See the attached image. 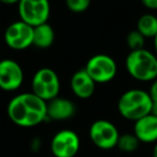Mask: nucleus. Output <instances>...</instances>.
Returning <instances> with one entry per match:
<instances>
[{
  "label": "nucleus",
  "instance_id": "obj_1",
  "mask_svg": "<svg viewBox=\"0 0 157 157\" xmlns=\"http://www.w3.org/2000/svg\"><path fill=\"white\" fill-rule=\"evenodd\" d=\"M7 112L12 123L23 128H30L48 118V102L33 92L24 93L10 100Z\"/></svg>",
  "mask_w": 157,
  "mask_h": 157
},
{
  "label": "nucleus",
  "instance_id": "obj_2",
  "mask_svg": "<svg viewBox=\"0 0 157 157\" xmlns=\"http://www.w3.org/2000/svg\"><path fill=\"white\" fill-rule=\"evenodd\" d=\"M127 72L140 82H153L157 78V56L146 48L130 51L125 60Z\"/></svg>",
  "mask_w": 157,
  "mask_h": 157
},
{
  "label": "nucleus",
  "instance_id": "obj_3",
  "mask_svg": "<svg viewBox=\"0 0 157 157\" xmlns=\"http://www.w3.org/2000/svg\"><path fill=\"white\" fill-rule=\"evenodd\" d=\"M152 108L153 100L148 92L138 88L125 92L117 101L120 114L124 118L132 122L152 113Z\"/></svg>",
  "mask_w": 157,
  "mask_h": 157
},
{
  "label": "nucleus",
  "instance_id": "obj_4",
  "mask_svg": "<svg viewBox=\"0 0 157 157\" xmlns=\"http://www.w3.org/2000/svg\"><path fill=\"white\" fill-rule=\"evenodd\" d=\"M33 93L39 98L48 102L58 97L60 82L57 73L51 68H41L35 73L31 81Z\"/></svg>",
  "mask_w": 157,
  "mask_h": 157
},
{
  "label": "nucleus",
  "instance_id": "obj_5",
  "mask_svg": "<svg viewBox=\"0 0 157 157\" xmlns=\"http://www.w3.org/2000/svg\"><path fill=\"white\" fill-rule=\"evenodd\" d=\"M90 139L100 150H112L117 145L120 132L113 123L107 120L95 121L90 127Z\"/></svg>",
  "mask_w": 157,
  "mask_h": 157
},
{
  "label": "nucleus",
  "instance_id": "obj_6",
  "mask_svg": "<svg viewBox=\"0 0 157 157\" xmlns=\"http://www.w3.org/2000/svg\"><path fill=\"white\" fill-rule=\"evenodd\" d=\"M84 69L96 84L108 83L112 81L117 73V65L115 60L105 54H97L90 57Z\"/></svg>",
  "mask_w": 157,
  "mask_h": 157
},
{
  "label": "nucleus",
  "instance_id": "obj_7",
  "mask_svg": "<svg viewBox=\"0 0 157 157\" xmlns=\"http://www.w3.org/2000/svg\"><path fill=\"white\" fill-rule=\"evenodd\" d=\"M17 6L20 20L31 27L48 23L51 12L48 0H21Z\"/></svg>",
  "mask_w": 157,
  "mask_h": 157
},
{
  "label": "nucleus",
  "instance_id": "obj_8",
  "mask_svg": "<svg viewBox=\"0 0 157 157\" xmlns=\"http://www.w3.org/2000/svg\"><path fill=\"white\" fill-rule=\"evenodd\" d=\"M3 39L12 50H26L33 44V27L21 20L14 22L6 29Z\"/></svg>",
  "mask_w": 157,
  "mask_h": 157
},
{
  "label": "nucleus",
  "instance_id": "obj_9",
  "mask_svg": "<svg viewBox=\"0 0 157 157\" xmlns=\"http://www.w3.org/2000/svg\"><path fill=\"white\" fill-rule=\"evenodd\" d=\"M80 138L71 129L57 131L51 140V152L54 157H74L80 151Z\"/></svg>",
  "mask_w": 157,
  "mask_h": 157
},
{
  "label": "nucleus",
  "instance_id": "obj_10",
  "mask_svg": "<svg viewBox=\"0 0 157 157\" xmlns=\"http://www.w3.org/2000/svg\"><path fill=\"white\" fill-rule=\"evenodd\" d=\"M24 72L20 63L10 58L0 60V88L5 92H14L22 86Z\"/></svg>",
  "mask_w": 157,
  "mask_h": 157
},
{
  "label": "nucleus",
  "instance_id": "obj_11",
  "mask_svg": "<svg viewBox=\"0 0 157 157\" xmlns=\"http://www.w3.org/2000/svg\"><path fill=\"white\" fill-rule=\"evenodd\" d=\"M133 133L141 143H156L157 116L150 113L136 121L133 125Z\"/></svg>",
  "mask_w": 157,
  "mask_h": 157
},
{
  "label": "nucleus",
  "instance_id": "obj_12",
  "mask_svg": "<svg viewBox=\"0 0 157 157\" xmlns=\"http://www.w3.org/2000/svg\"><path fill=\"white\" fill-rule=\"evenodd\" d=\"M70 86L72 93L80 99L90 98L96 90V83L85 69L74 72L70 81Z\"/></svg>",
  "mask_w": 157,
  "mask_h": 157
},
{
  "label": "nucleus",
  "instance_id": "obj_13",
  "mask_svg": "<svg viewBox=\"0 0 157 157\" xmlns=\"http://www.w3.org/2000/svg\"><path fill=\"white\" fill-rule=\"evenodd\" d=\"M76 107L70 99L56 97L48 102V118L52 121H66L73 117Z\"/></svg>",
  "mask_w": 157,
  "mask_h": 157
},
{
  "label": "nucleus",
  "instance_id": "obj_14",
  "mask_svg": "<svg viewBox=\"0 0 157 157\" xmlns=\"http://www.w3.org/2000/svg\"><path fill=\"white\" fill-rule=\"evenodd\" d=\"M55 33L48 23L33 27V44L38 48H48L54 43Z\"/></svg>",
  "mask_w": 157,
  "mask_h": 157
},
{
  "label": "nucleus",
  "instance_id": "obj_15",
  "mask_svg": "<svg viewBox=\"0 0 157 157\" xmlns=\"http://www.w3.org/2000/svg\"><path fill=\"white\" fill-rule=\"evenodd\" d=\"M137 30L144 38H153L157 35V16L154 14L146 13L140 16L137 22Z\"/></svg>",
  "mask_w": 157,
  "mask_h": 157
},
{
  "label": "nucleus",
  "instance_id": "obj_16",
  "mask_svg": "<svg viewBox=\"0 0 157 157\" xmlns=\"http://www.w3.org/2000/svg\"><path fill=\"white\" fill-rule=\"evenodd\" d=\"M140 143L141 142L136 137L135 133H124L118 138L116 147L124 153H132L138 150Z\"/></svg>",
  "mask_w": 157,
  "mask_h": 157
},
{
  "label": "nucleus",
  "instance_id": "obj_17",
  "mask_svg": "<svg viewBox=\"0 0 157 157\" xmlns=\"http://www.w3.org/2000/svg\"><path fill=\"white\" fill-rule=\"evenodd\" d=\"M126 43L127 46L130 48V51H137L144 48V44H145V38L137 30H131L130 33L127 35L126 37Z\"/></svg>",
  "mask_w": 157,
  "mask_h": 157
},
{
  "label": "nucleus",
  "instance_id": "obj_18",
  "mask_svg": "<svg viewBox=\"0 0 157 157\" xmlns=\"http://www.w3.org/2000/svg\"><path fill=\"white\" fill-rule=\"evenodd\" d=\"M92 0H66L67 8L73 13H82L90 6Z\"/></svg>",
  "mask_w": 157,
  "mask_h": 157
},
{
  "label": "nucleus",
  "instance_id": "obj_19",
  "mask_svg": "<svg viewBox=\"0 0 157 157\" xmlns=\"http://www.w3.org/2000/svg\"><path fill=\"white\" fill-rule=\"evenodd\" d=\"M148 94H150L153 102H156L157 101V78L154 80V81L152 82V84H151Z\"/></svg>",
  "mask_w": 157,
  "mask_h": 157
},
{
  "label": "nucleus",
  "instance_id": "obj_20",
  "mask_svg": "<svg viewBox=\"0 0 157 157\" xmlns=\"http://www.w3.org/2000/svg\"><path fill=\"white\" fill-rule=\"evenodd\" d=\"M141 3L148 10H157V0H141Z\"/></svg>",
  "mask_w": 157,
  "mask_h": 157
},
{
  "label": "nucleus",
  "instance_id": "obj_21",
  "mask_svg": "<svg viewBox=\"0 0 157 157\" xmlns=\"http://www.w3.org/2000/svg\"><path fill=\"white\" fill-rule=\"evenodd\" d=\"M40 146H41V141H40V139H38V138L33 139L31 144H30L31 151H33V152H38V151L40 150Z\"/></svg>",
  "mask_w": 157,
  "mask_h": 157
},
{
  "label": "nucleus",
  "instance_id": "obj_22",
  "mask_svg": "<svg viewBox=\"0 0 157 157\" xmlns=\"http://www.w3.org/2000/svg\"><path fill=\"white\" fill-rule=\"evenodd\" d=\"M21 0H0V2L3 3V5H18Z\"/></svg>",
  "mask_w": 157,
  "mask_h": 157
},
{
  "label": "nucleus",
  "instance_id": "obj_23",
  "mask_svg": "<svg viewBox=\"0 0 157 157\" xmlns=\"http://www.w3.org/2000/svg\"><path fill=\"white\" fill-rule=\"evenodd\" d=\"M152 113L154 114L155 116H157V101H156V102H153Z\"/></svg>",
  "mask_w": 157,
  "mask_h": 157
},
{
  "label": "nucleus",
  "instance_id": "obj_24",
  "mask_svg": "<svg viewBox=\"0 0 157 157\" xmlns=\"http://www.w3.org/2000/svg\"><path fill=\"white\" fill-rule=\"evenodd\" d=\"M154 51H155V55L157 56V35H156V37L154 38Z\"/></svg>",
  "mask_w": 157,
  "mask_h": 157
},
{
  "label": "nucleus",
  "instance_id": "obj_25",
  "mask_svg": "<svg viewBox=\"0 0 157 157\" xmlns=\"http://www.w3.org/2000/svg\"><path fill=\"white\" fill-rule=\"evenodd\" d=\"M153 157H157V142L155 143L154 148H153Z\"/></svg>",
  "mask_w": 157,
  "mask_h": 157
}]
</instances>
